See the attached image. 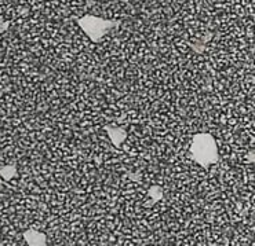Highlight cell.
Returning <instances> with one entry per match:
<instances>
[{"mask_svg":"<svg viewBox=\"0 0 255 246\" xmlns=\"http://www.w3.org/2000/svg\"><path fill=\"white\" fill-rule=\"evenodd\" d=\"M192 156L199 164L208 166L218 161V149L213 136L208 134L196 135L192 142Z\"/></svg>","mask_w":255,"mask_h":246,"instance_id":"1","label":"cell"},{"mask_svg":"<svg viewBox=\"0 0 255 246\" xmlns=\"http://www.w3.org/2000/svg\"><path fill=\"white\" fill-rule=\"evenodd\" d=\"M25 240L29 245H44L46 244V237L42 233H37L33 230H29L25 233Z\"/></svg>","mask_w":255,"mask_h":246,"instance_id":"2","label":"cell"},{"mask_svg":"<svg viewBox=\"0 0 255 246\" xmlns=\"http://www.w3.org/2000/svg\"><path fill=\"white\" fill-rule=\"evenodd\" d=\"M15 173V169L12 168V166H6V168H3V169L0 170V175L3 176L6 180H10L12 176Z\"/></svg>","mask_w":255,"mask_h":246,"instance_id":"3","label":"cell"}]
</instances>
